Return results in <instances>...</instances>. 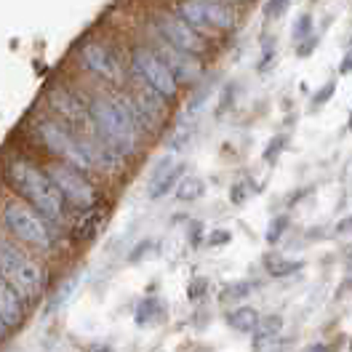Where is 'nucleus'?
<instances>
[{
  "label": "nucleus",
  "instance_id": "obj_12",
  "mask_svg": "<svg viewBox=\"0 0 352 352\" xmlns=\"http://www.w3.org/2000/svg\"><path fill=\"white\" fill-rule=\"evenodd\" d=\"M155 51H157V56L166 62V67L174 72V78L179 80V83H192V80H198L200 78V62L192 56V54L174 48L168 41H163L160 35H157Z\"/></svg>",
  "mask_w": 352,
  "mask_h": 352
},
{
  "label": "nucleus",
  "instance_id": "obj_36",
  "mask_svg": "<svg viewBox=\"0 0 352 352\" xmlns=\"http://www.w3.org/2000/svg\"><path fill=\"white\" fill-rule=\"evenodd\" d=\"M6 331H8V326H6V323H3V320H0V339H3V336H6Z\"/></svg>",
  "mask_w": 352,
  "mask_h": 352
},
{
  "label": "nucleus",
  "instance_id": "obj_6",
  "mask_svg": "<svg viewBox=\"0 0 352 352\" xmlns=\"http://www.w3.org/2000/svg\"><path fill=\"white\" fill-rule=\"evenodd\" d=\"M45 174H48V179L54 182V187L59 190V195L69 206H75L80 211H88V208L96 206V192H94L91 182L75 166H69V163H54V166L45 168Z\"/></svg>",
  "mask_w": 352,
  "mask_h": 352
},
{
  "label": "nucleus",
  "instance_id": "obj_7",
  "mask_svg": "<svg viewBox=\"0 0 352 352\" xmlns=\"http://www.w3.org/2000/svg\"><path fill=\"white\" fill-rule=\"evenodd\" d=\"M38 133H41L45 147L56 157H62L65 163L75 166V168H83V171L91 168V160L83 150V136H75L69 129H65L62 123H54V120H43L38 126Z\"/></svg>",
  "mask_w": 352,
  "mask_h": 352
},
{
  "label": "nucleus",
  "instance_id": "obj_27",
  "mask_svg": "<svg viewBox=\"0 0 352 352\" xmlns=\"http://www.w3.org/2000/svg\"><path fill=\"white\" fill-rule=\"evenodd\" d=\"M288 3H291V0H267L264 14H267V16H280V14L288 8Z\"/></svg>",
  "mask_w": 352,
  "mask_h": 352
},
{
  "label": "nucleus",
  "instance_id": "obj_14",
  "mask_svg": "<svg viewBox=\"0 0 352 352\" xmlns=\"http://www.w3.org/2000/svg\"><path fill=\"white\" fill-rule=\"evenodd\" d=\"M0 320L8 329L19 326L24 320V296L3 278H0Z\"/></svg>",
  "mask_w": 352,
  "mask_h": 352
},
{
  "label": "nucleus",
  "instance_id": "obj_26",
  "mask_svg": "<svg viewBox=\"0 0 352 352\" xmlns=\"http://www.w3.org/2000/svg\"><path fill=\"white\" fill-rule=\"evenodd\" d=\"M283 144H286V136H275V139L267 144V150H264V160H270V163H272V160L280 155Z\"/></svg>",
  "mask_w": 352,
  "mask_h": 352
},
{
  "label": "nucleus",
  "instance_id": "obj_10",
  "mask_svg": "<svg viewBox=\"0 0 352 352\" xmlns=\"http://www.w3.org/2000/svg\"><path fill=\"white\" fill-rule=\"evenodd\" d=\"M157 35L163 41H168L174 48L187 51L192 56H198L208 48V43L203 41V32H198L192 24L184 22L182 16H160L157 19Z\"/></svg>",
  "mask_w": 352,
  "mask_h": 352
},
{
  "label": "nucleus",
  "instance_id": "obj_38",
  "mask_svg": "<svg viewBox=\"0 0 352 352\" xmlns=\"http://www.w3.org/2000/svg\"><path fill=\"white\" fill-rule=\"evenodd\" d=\"M347 126H350V129H352V115H350V123H347Z\"/></svg>",
  "mask_w": 352,
  "mask_h": 352
},
{
  "label": "nucleus",
  "instance_id": "obj_33",
  "mask_svg": "<svg viewBox=\"0 0 352 352\" xmlns=\"http://www.w3.org/2000/svg\"><path fill=\"white\" fill-rule=\"evenodd\" d=\"M336 232H352V217H347L344 221L336 224Z\"/></svg>",
  "mask_w": 352,
  "mask_h": 352
},
{
  "label": "nucleus",
  "instance_id": "obj_34",
  "mask_svg": "<svg viewBox=\"0 0 352 352\" xmlns=\"http://www.w3.org/2000/svg\"><path fill=\"white\" fill-rule=\"evenodd\" d=\"M305 352H331V350L326 347V344H309V347Z\"/></svg>",
  "mask_w": 352,
  "mask_h": 352
},
{
  "label": "nucleus",
  "instance_id": "obj_18",
  "mask_svg": "<svg viewBox=\"0 0 352 352\" xmlns=\"http://www.w3.org/2000/svg\"><path fill=\"white\" fill-rule=\"evenodd\" d=\"M99 224H102V214H99V208L94 206V208L83 211V219L75 224L72 238H75V241H88V238H94L96 230H99Z\"/></svg>",
  "mask_w": 352,
  "mask_h": 352
},
{
  "label": "nucleus",
  "instance_id": "obj_8",
  "mask_svg": "<svg viewBox=\"0 0 352 352\" xmlns=\"http://www.w3.org/2000/svg\"><path fill=\"white\" fill-rule=\"evenodd\" d=\"M179 16L192 24L198 32L232 30L235 27V14L217 0H184L179 6Z\"/></svg>",
  "mask_w": 352,
  "mask_h": 352
},
{
  "label": "nucleus",
  "instance_id": "obj_31",
  "mask_svg": "<svg viewBox=\"0 0 352 352\" xmlns=\"http://www.w3.org/2000/svg\"><path fill=\"white\" fill-rule=\"evenodd\" d=\"M331 94H333V83H329V86L323 88V91H320V94H315V99H312V102H315V104H323V102H326V99H329Z\"/></svg>",
  "mask_w": 352,
  "mask_h": 352
},
{
  "label": "nucleus",
  "instance_id": "obj_21",
  "mask_svg": "<svg viewBox=\"0 0 352 352\" xmlns=\"http://www.w3.org/2000/svg\"><path fill=\"white\" fill-rule=\"evenodd\" d=\"M160 312H163L160 302L150 296V299H144V302L139 305V309H136V323H139V326H144V323H153V320L157 318V315H160Z\"/></svg>",
  "mask_w": 352,
  "mask_h": 352
},
{
  "label": "nucleus",
  "instance_id": "obj_22",
  "mask_svg": "<svg viewBox=\"0 0 352 352\" xmlns=\"http://www.w3.org/2000/svg\"><path fill=\"white\" fill-rule=\"evenodd\" d=\"M251 291H254V283L238 280V283H232V286H227L224 291H221V302H241V299H245Z\"/></svg>",
  "mask_w": 352,
  "mask_h": 352
},
{
  "label": "nucleus",
  "instance_id": "obj_24",
  "mask_svg": "<svg viewBox=\"0 0 352 352\" xmlns=\"http://www.w3.org/2000/svg\"><path fill=\"white\" fill-rule=\"evenodd\" d=\"M309 30H312V19L309 16H299V22L294 24V41H296V45L302 43V41H312Z\"/></svg>",
  "mask_w": 352,
  "mask_h": 352
},
{
  "label": "nucleus",
  "instance_id": "obj_17",
  "mask_svg": "<svg viewBox=\"0 0 352 352\" xmlns=\"http://www.w3.org/2000/svg\"><path fill=\"white\" fill-rule=\"evenodd\" d=\"M280 329H283V318H280V315H267V318H262L256 331L251 333V336H254V344L262 347L267 342H272V339L280 333Z\"/></svg>",
  "mask_w": 352,
  "mask_h": 352
},
{
  "label": "nucleus",
  "instance_id": "obj_9",
  "mask_svg": "<svg viewBox=\"0 0 352 352\" xmlns=\"http://www.w3.org/2000/svg\"><path fill=\"white\" fill-rule=\"evenodd\" d=\"M123 99H126V104H129V110H131L133 123L139 126V131L153 133L163 126L166 112H168V102H166L160 94H155L153 88L142 86L139 94H133V96H123Z\"/></svg>",
  "mask_w": 352,
  "mask_h": 352
},
{
  "label": "nucleus",
  "instance_id": "obj_13",
  "mask_svg": "<svg viewBox=\"0 0 352 352\" xmlns=\"http://www.w3.org/2000/svg\"><path fill=\"white\" fill-rule=\"evenodd\" d=\"M48 104L56 115H62V120L69 123V126H80V123H91V112L83 110L80 99L72 96L67 88H54L48 94ZM94 126V123H91Z\"/></svg>",
  "mask_w": 352,
  "mask_h": 352
},
{
  "label": "nucleus",
  "instance_id": "obj_16",
  "mask_svg": "<svg viewBox=\"0 0 352 352\" xmlns=\"http://www.w3.org/2000/svg\"><path fill=\"white\" fill-rule=\"evenodd\" d=\"M259 320H262V318H259V312L254 307H238L227 315L230 329H235L238 333H254L256 326H259Z\"/></svg>",
  "mask_w": 352,
  "mask_h": 352
},
{
  "label": "nucleus",
  "instance_id": "obj_28",
  "mask_svg": "<svg viewBox=\"0 0 352 352\" xmlns=\"http://www.w3.org/2000/svg\"><path fill=\"white\" fill-rule=\"evenodd\" d=\"M245 187H248V184H235L232 192H230V200H232V203H243L251 192H256V190H245Z\"/></svg>",
  "mask_w": 352,
  "mask_h": 352
},
{
  "label": "nucleus",
  "instance_id": "obj_30",
  "mask_svg": "<svg viewBox=\"0 0 352 352\" xmlns=\"http://www.w3.org/2000/svg\"><path fill=\"white\" fill-rule=\"evenodd\" d=\"M206 291V280H192L190 288H187V294H190V299H200V294Z\"/></svg>",
  "mask_w": 352,
  "mask_h": 352
},
{
  "label": "nucleus",
  "instance_id": "obj_37",
  "mask_svg": "<svg viewBox=\"0 0 352 352\" xmlns=\"http://www.w3.org/2000/svg\"><path fill=\"white\" fill-rule=\"evenodd\" d=\"M347 264H350V267H352V254H350V256H347Z\"/></svg>",
  "mask_w": 352,
  "mask_h": 352
},
{
  "label": "nucleus",
  "instance_id": "obj_3",
  "mask_svg": "<svg viewBox=\"0 0 352 352\" xmlns=\"http://www.w3.org/2000/svg\"><path fill=\"white\" fill-rule=\"evenodd\" d=\"M0 278L22 294L24 299L41 296L45 288V272L38 262L24 256L22 251L11 243L0 241Z\"/></svg>",
  "mask_w": 352,
  "mask_h": 352
},
{
  "label": "nucleus",
  "instance_id": "obj_32",
  "mask_svg": "<svg viewBox=\"0 0 352 352\" xmlns=\"http://www.w3.org/2000/svg\"><path fill=\"white\" fill-rule=\"evenodd\" d=\"M339 72H342V75L352 72V45H350V51L344 54V62H342V67H339Z\"/></svg>",
  "mask_w": 352,
  "mask_h": 352
},
{
  "label": "nucleus",
  "instance_id": "obj_5",
  "mask_svg": "<svg viewBox=\"0 0 352 352\" xmlns=\"http://www.w3.org/2000/svg\"><path fill=\"white\" fill-rule=\"evenodd\" d=\"M131 69L133 78L139 80V86L153 88L155 94H160L166 102L176 99L179 94V80L174 72L166 67V62L157 56V51L150 45H136L131 54Z\"/></svg>",
  "mask_w": 352,
  "mask_h": 352
},
{
  "label": "nucleus",
  "instance_id": "obj_15",
  "mask_svg": "<svg viewBox=\"0 0 352 352\" xmlns=\"http://www.w3.org/2000/svg\"><path fill=\"white\" fill-rule=\"evenodd\" d=\"M182 168H184V166H174V168H171V160H163V163L157 166V171L153 174L150 198L157 200V198H163V195H168V190H174L176 184H179Z\"/></svg>",
  "mask_w": 352,
  "mask_h": 352
},
{
  "label": "nucleus",
  "instance_id": "obj_11",
  "mask_svg": "<svg viewBox=\"0 0 352 352\" xmlns=\"http://www.w3.org/2000/svg\"><path fill=\"white\" fill-rule=\"evenodd\" d=\"M80 59L88 72H94L96 78H102L104 83H123V67L118 62V56L112 54L110 45L99 43V41H88L80 48Z\"/></svg>",
  "mask_w": 352,
  "mask_h": 352
},
{
  "label": "nucleus",
  "instance_id": "obj_4",
  "mask_svg": "<svg viewBox=\"0 0 352 352\" xmlns=\"http://www.w3.org/2000/svg\"><path fill=\"white\" fill-rule=\"evenodd\" d=\"M3 221H6V227L19 238V241L30 243V245H35V248H41V251H48V248H54V232H51V221L41 217L35 208H30V206H24L19 200H11V203H6V208H3Z\"/></svg>",
  "mask_w": 352,
  "mask_h": 352
},
{
  "label": "nucleus",
  "instance_id": "obj_29",
  "mask_svg": "<svg viewBox=\"0 0 352 352\" xmlns=\"http://www.w3.org/2000/svg\"><path fill=\"white\" fill-rule=\"evenodd\" d=\"M232 238V232H227V230H217V232H211L208 235V245H224V243H230Z\"/></svg>",
  "mask_w": 352,
  "mask_h": 352
},
{
  "label": "nucleus",
  "instance_id": "obj_35",
  "mask_svg": "<svg viewBox=\"0 0 352 352\" xmlns=\"http://www.w3.org/2000/svg\"><path fill=\"white\" fill-rule=\"evenodd\" d=\"M88 352H112L110 347H104V344H96V347H91Z\"/></svg>",
  "mask_w": 352,
  "mask_h": 352
},
{
  "label": "nucleus",
  "instance_id": "obj_2",
  "mask_svg": "<svg viewBox=\"0 0 352 352\" xmlns=\"http://www.w3.org/2000/svg\"><path fill=\"white\" fill-rule=\"evenodd\" d=\"M6 174H8V182L32 203V208L41 211V217H45L51 224H62L65 198L59 195V190L54 187V182L48 179L45 171L32 166L30 160H14V163H8Z\"/></svg>",
  "mask_w": 352,
  "mask_h": 352
},
{
  "label": "nucleus",
  "instance_id": "obj_20",
  "mask_svg": "<svg viewBox=\"0 0 352 352\" xmlns=\"http://www.w3.org/2000/svg\"><path fill=\"white\" fill-rule=\"evenodd\" d=\"M203 192H206V184H203V179H198V176H187L176 187V198L184 200V203L187 200H198Z\"/></svg>",
  "mask_w": 352,
  "mask_h": 352
},
{
  "label": "nucleus",
  "instance_id": "obj_23",
  "mask_svg": "<svg viewBox=\"0 0 352 352\" xmlns=\"http://www.w3.org/2000/svg\"><path fill=\"white\" fill-rule=\"evenodd\" d=\"M288 227V217H278V219L270 221V227H267V243H278L283 238V232H286Z\"/></svg>",
  "mask_w": 352,
  "mask_h": 352
},
{
  "label": "nucleus",
  "instance_id": "obj_25",
  "mask_svg": "<svg viewBox=\"0 0 352 352\" xmlns=\"http://www.w3.org/2000/svg\"><path fill=\"white\" fill-rule=\"evenodd\" d=\"M75 286H78V278H69V280H67V283H65V288H62V291L56 294V299L51 302V309L62 307V305H65L67 299H69V294L75 291Z\"/></svg>",
  "mask_w": 352,
  "mask_h": 352
},
{
  "label": "nucleus",
  "instance_id": "obj_19",
  "mask_svg": "<svg viewBox=\"0 0 352 352\" xmlns=\"http://www.w3.org/2000/svg\"><path fill=\"white\" fill-rule=\"evenodd\" d=\"M264 267H267V272H270L272 278H288V275H296L305 264L294 262V259H283L280 254H270V256L264 259Z\"/></svg>",
  "mask_w": 352,
  "mask_h": 352
},
{
  "label": "nucleus",
  "instance_id": "obj_1",
  "mask_svg": "<svg viewBox=\"0 0 352 352\" xmlns=\"http://www.w3.org/2000/svg\"><path fill=\"white\" fill-rule=\"evenodd\" d=\"M91 123L96 126V133L112 144L118 153L133 155L136 153V144H139V126L133 123V115L126 104V99H110V96H99L91 102Z\"/></svg>",
  "mask_w": 352,
  "mask_h": 352
}]
</instances>
